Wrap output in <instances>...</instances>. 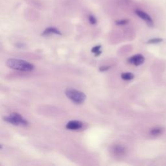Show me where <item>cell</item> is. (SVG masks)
Wrapping results in <instances>:
<instances>
[{"mask_svg": "<svg viewBox=\"0 0 166 166\" xmlns=\"http://www.w3.org/2000/svg\"><path fill=\"white\" fill-rule=\"evenodd\" d=\"M7 65L11 69L21 71V72H31L33 70L34 66L25 60L10 58L7 61Z\"/></svg>", "mask_w": 166, "mask_h": 166, "instance_id": "1", "label": "cell"}, {"mask_svg": "<svg viewBox=\"0 0 166 166\" xmlns=\"http://www.w3.org/2000/svg\"><path fill=\"white\" fill-rule=\"evenodd\" d=\"M65 94L68 99L77 104L83 103L86 99V95L84 93L74 88L66 89Z\"/></svg>", "mask_w": 166, "mask_h": 166, "instance_id": "2", "label": "cell"}, {"mask_svg": "<svg viewBox=\"0 0 166 166\" xmlns=\"http://www.w3.org/2000/svg\"><path fill=\"white\" fill-rule=\"evenodd\" d=\"M4 121L16 126H27L29 124V122L27 119L19 114L16 113V112L11 114L8 116L5 117Z\"/></svg>", "mask_w": 166, "mask_h": 166, "instance_id": "3", "label": "cell"}, {"mask_svg": "<svg viewBox=\"0 0 166 166\" xmlns=\"http://www.w3.org/2000/svg\"><path fill=\"white\" fill-rule=\"evenodd\" d=\"M144 60H145V58L142 55L138 54L129 58L128 59V62L135 66H140L143 64Z\"/></svg>", "mask_w": 166, "mask_h": 166, "instance_id": "4", "label": "cell"}, {"mask_svg": "<svg viewBox=\"0 0 166 166\" xmlns=\"http://www.w3.org/2000/svg\"><path fill=\"white\" fill-rule=\"evenodd\" d=\"M135 13L136 14V15H138L140 18H141L145 21L148 25L149 26H153V21L152 18H151V16L147 14L145 12H143L142 11H140V10H136L135 11Z\"/></svg>", "mask_w": 166, "mask_h": 166, "instance_id": "5", "label": "cell"}, {"mask_svg": "<svg viewBox=\"0 0 166 166\" xmlns=\"http://www.w3.org/2000/svg\"><path fill=\"white\" fill-rule=\"evenodd\" d=\"M82 122L79 121H70L68 122L66 125V127L68 129V130L71 131H75L79 130L82 127Z\"/></svg>", "mask_w": 166, "mask_h": 166, "instance_id": "6", "label": "cell"}, {"mask_svg": "<svg viewBox=\"0 0 166 166\" xmlns=\"http://www.w3.org/2000/svg\"><path fill=\"white\" fill-rule=\"evenodd\" d=\"M112 151H113V152L114 154H115V155H116L117 156H119H119L123 155L125 153V151H126L125 148L121 145L114 146Z\"/></svg>", "mask_w": 166, "mask_h": 166, "instance_id": "7", "label": "cell"}, {"mask_svg": "<svg viewBox=\"0 0 166 166\" xmlns=\"http://www.w3.org/2000/svg\"><path fill=\"white\" fill-rule=\"evenodd\" d=\"M50 34H55V35H62V33H61L60 31L55 27L47 28L43 32L42 35H50Z\"/></svg>", "mask_w": 166, "mask_h": 166, "instance_id": "8", "label": "cell"}, {"mask_svg": "<svg viewBox=\"0 0 166 166\" xmlns=\"http://www.w3.org/2000/svg\"><path fill=\"white\" fill-rule=\"evenodd\" d=\"M121 79L123 80H130L134 79V75L133 74H132V73L127 72V73H123V74L121 75Z\"/></svg>", "mask_w": 166, "mask_h": 166, "instance_id": "9", "label": "cell"}, {"mask_svg": "<svg viewBox=\"0 0 166 166\" xmlns=\"http://www.w3.org/2000/svg\"><path fill=\"white\" fill-rule=\"evenodd\" d=\"M162 133V129L160 127H156L151 131L150 133L152 136H158Z\"/></svg>", "mask_w": 166, "mask_h": 166, "instance_id": "10", "label": "cell"}, {"mask_svg": "<svg viewBox=\"0 0 166 166\" xmlns=\"http://www.w3.org/2000/svg\"><path fill=\"white\" fill-rule=\"evenodd\" d=\"M101 46H97L92 49V52L95 53V56L97 57L101 54Z\"/></svg>", "mask_w": 166, "mask_h": 166, "instance_id": "11", "label": "cell"}, {"mask_svg": "<svg viewBox=\"0 0 166 166\" xmlns=\"http://www.w3.org/2000/svg\"><path fill=\"white\" fill-rule=\"evenodd\" d=\"M161 42H162V38H153L151 39V40L148 41V44H158L160 43Z\"/></svg>", "mask_w": 166, "mask_h": 166, "instance_id": "12", "label": "cell"}, {"mask_svg": "<svg viewBox=\"0 0 166 166\" xmlns=\"http://www.w3.org/2000/svg\"><path fill=\"white\" fill-rule=\"evenodd\" d=\"M88 20L90 21V23L92 24V25H95L97 23V19L95 18V16L92 15H90L88 16Z\"/></svg>", "mask_w": 166, "mask_h": 166, "instance_id": "13", "label": "cell"}, {"mask_svg": "<svg viewBox=\"0 0 166 166\" xmlns=\"http://www.w3.org/2000/svg\"><path fill=\"white\" fill-rule=\"evenodd\" d=\"M129 20L127 19H122V20H118L116 21V23L117 25H125V24L128 23Z\"/></svg>", "mask_w": 166, "mask_h": 166, "instance_id": "14", "label": "cell"}, {"mask_svg": "<svg viewBox=\"0 0 166 166\" xmlns=\"http://www.w3.org/2000/svg\"><path fill=\"white\" fill-rule=\"evenodd\" d=\"M110 69V66H101L99 68L100 72H105V71Z\"/></svg>", "mask_w": 166, "mask_h": 166, "instance_id": "15", "label": "cell"}]
</instances>
